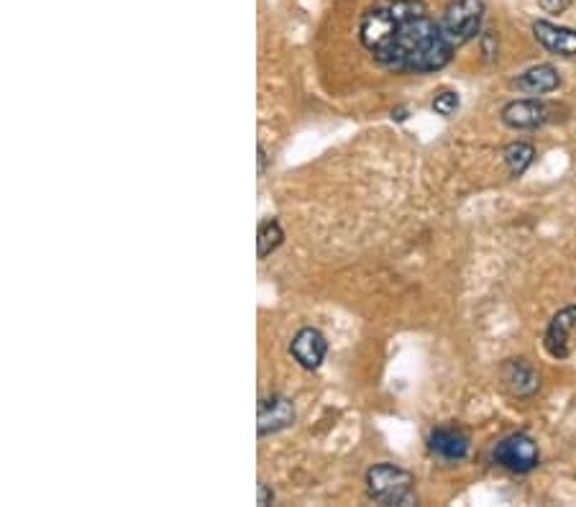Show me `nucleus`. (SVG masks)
Returning <instances> with one entry per match:
<instances>
[{
    "mask_svg": "<svg viewBox=\"0 0 576 507\" xmlns=\"http://www.w3.org/2000/svg\"><path fill=\"white\" fill-rule=\"evenodd\" d=\"M533 159H536V149H533V144H528V141H512V144H507L505 149H502V162H505L507 172H510V177H515V180L528 172Z\"/></svg>",
    "mask_w": 576,
    "mask_h": 507,
    "instance_id": "nucleus-13",
    "label": "nucleus"
},
{
    "mask_svg": "<svg viewBox=\"0 0 576 507\" xmlns=\"http://www.w3.org/2000/svg\"><path fill=\"white\" fill-rule=\"evenodd\" d=\"M428 451L443 464H459L472 451V441L461 428L438 426L428 433Z\"/></svg>",
    "mask_w": 576,
    "mask_h": 507,
    "instance_id": "nucleus-8",
    "label": "nucleus"
},
{
    "mask_svg": "<svg viewBox=\"0 0 576 507\" xmlns=\"http://www.w3.org/2000/svg\"><path fill=\"white\" fill-rule=\"evenodd\" d=\"M571 3H574V0H538V6H541L546 13H553V16H556V13H564Z\"/></svg>",
    "mask_w": 576,
    "mask_h": 507,
    "instance_id": "nucleus-17",
    "label": "nucleus"
},
{
    "mask_svg": "<svg viewBox=\"0 0 576 507\" xmlns=\"http://www.w3.org/2000/svg\"><path fill=\"white\" fill-rule=\"evenodd\" d=\"M500 382L505 392L515 400H530L541 390V372L528 359H507L500 367Z\"/></svg>",
    "mask_w": 576,
    "mask_h": 507,
    "instance_id": "nucleus-6",
    "label": "nucleus"
},
{
    "mask_svg": "<svg viewBox=\"0 0 576 507\" xmlns=\"http://www.w3.org/2000/svg\"><path fill=\"white\" fill-rule=\"evenodd\" d=\"M272 502H274V492L269 490L267 484L259 482V487H256V505L267 507V505H272Z\"/></svg>",
    "mask_w": 576,
    "mask_h": 507,
    "instance_id": "nucleus-18",
    "label": "nucleus"
},
{
    "mask_svg": "<svg viewBox=\"0 0 576 507\" xmlns=\"http://www.w3.org/2000/svg\"><path fill=\"white\" fill-rule=\"evenodd\" d=\"M256 157H259V177H262L267 172V149L262 144L256 146Z\"/></svg>",
    "mask_w": 576,
    "mask_h": 507,
    "instance_id": "nucleus-19",
    "label": "nucleus"
},
{
    "mask_svg": "<svg viewBox=\"0 0 576 507\" xmlns=\"http://www.w3.org/2000/svg\"><path fill=\"white\" fill-rule=\"evenodd\" d=\"M461 108V95L456 90H438L436 98H433V111L443 118L456 116Z\"/></svg>",
    "mask_w": 576,
    "mask_h": 507,
    "instance_id": "nucleus-15",
    "label": "nucleus"
},
{
    "mask_svg": "<svg viewBox=\"0 0 576 507\" xmlns=\"http://www.w3.org/2000/svg\"><path fill=\"white\" fill-rule=\"evenodd\" d=\"M482 52H484V59L487 62H495L497 59V52H500V44H497V36L492 34V31H487V34H482Z\"/></svg>",
    "mask_w": 576,
    "mask_h": 507,
    "instance_id": "nucleus-16",
    "label": "nucleus"
},
{
    "mask_svg": "<svg viewBox=\"0 0 576 507\" xmlns=\"http://www.w3.org/2000/svg\"><path fill=\"white\" fill-rule=\"evenodd\" d=\"M492 464L512 474H530L541 467V449L528 433H510L495 443Z\"/></svg>",
    "mask_w": 576,
    "mask_h": 507,
    "instance_id": "nucleus-4",
    "label": "nucleus"
},
{
    "mask_svg": "<svg viewBox=\"0 0 576 507\" xmlns=\"http://www.w3.org/2000/svg\"><path fill=\"white\" fill-rule=\"evenodd\" d=\"M533 36L546 52L556 57H576V29L556 26L551 21H533Z\"/></svg>",
    "mask_w": 576,
    "mask_h": 507,
    "instance_id": "nucleus-11",
    "label": "nucleus"
},
{
    "mask_svg": "<svg viewBox=\"0 0 576 507\" xmlns=\"http://www.w3.org/2000/svg\"><path fill=\"white\" fill-rule=\"evenodd\" d=\"M282 241H285V231H282L280 221L277 218H264L256 228V257L267 259L269 254L280 249Z\"/></svg>",
    "mask_w": 576,
    "mask_h": 507,
    "instance_id": "nucleus-14",
    "label": "nucleus"
},
{
    "mask_svg": "<svg viewBox=\"0 0 576 507\" xmlns=\"http://www.w3.org/2000/svg\"><path fill=\"white\" fill-rule=\"evenodd\" d=\"M543 349L551 359H569L576 354V305L559 310L543 333Z\"/></svg>",
    "mask_w": 576,
    "mask_h": 507,
    "instance_id": "nucleus-5",
    "label": "nucleus"
},
{
    "mask_svg": "<svg viewBox=\"0 0 576 507\" xmlns=\"http://www.w3.org/2000/svg\"><path fill=\"white\" fill-rule=\"evenodd\" d=\"M359 41L379 67L402 75H431L456 54L423 0H390L369 8L359 21Z\"/></svg>",
    "mask_w": 576,
    "mask_h": 507,
    "instance_id": "nucleus-1",
    "label": "nucleus"
},
{
    "mask_svg": "<svg viewBox=\"0 0 576 507\" xmlns=\"http://www.w3.org/2000/svg\"><path fill=\"white\" fill-rule=\"evenodd\" d=\"M290 354L305 372H315V369H320V364L326 362L328 356L326 336H323L318 328H300V331L295 333V338H292Z\"/></svg>",
    "mask_w": 576,
    "mask_h": 507,
    "instance_id": "nucleus-9",
    "label": "nucleus"
},
{
    "mask_svg": "<svg viewBox=\"0 0 576 507\" xmlns=\"http://www.w3.org/2000/svg\"><path fill=\"white\" fill-rule=\"evenodd\" d=\"M295 420V405L285 395H267L259 400V408H256V431H259V436H272V433L285 431V428L295 426Z\"/></svg>",
    "mask_w": 576,
    "mask_h": 507,
    "instance_id": "nucleus-7",
    "label": "nucleus"
},
{
    "mask_svg": "<svg viewBox=\"0 0 576 507\" xmlns=\"http://www.w3.org/2000/svg\"><path fill=\"white\" fill-rule=\"evenodd\" d=\"M484 24V0H451L441 16V26L456 49L477 39Z\"/></svg>",
    "mask_w": 576,
    "mask_h": 507,
    "instance_id": "nucleus-3",
    "label": "nucleus"
},
{
    "mask_svg": "<svg viewBox=\"0 0 576 507\" xmlns=\"http://www.w3.org/2000/svg\"><path fill=\"white\" fill-rule=\"evenodd\" d=\"M408 108H405V105H400V108H395V111H392V121H397V123H402V121H408Z\"/></svg>",
    "mask_w": 576,
    "mask_h": 507,
    "instance_id": "nucleus-20",
    "label": "nucleus"
},
{
    "mask_svg": "<svg viewBox=\"0 0 576 507\" xmlns=\"http://www.w3.org/2000/svg\"><path fill=\"white\" fill-rule=\"evenodd\" d=\"M500 121L512 131L541 129L543 123L548 121V108L546 103H541V100L536 98L510 100L500 111Z\"/></svg>",
    "mask_w": 576,
    "mask_h": 507,
    "instance_id": "nucleus-10",
    "label": "nucleus"
},
{
    "mask_svg": "<svg viewBox=\"0 0 576 507\" xmlns=\"http://www.w3.org/2000/svg\"><path fill=\"white\" fill-rule=\"evenodd\" d=\"M515 88L528 95H546L561 88V75L553 65H533L518 75Z\"/></svg>",
    "mask_w": 576,
    "mask_h": 507,
    "instance_id": "nucleus-12",
    "label": "nucleus"
},
{
    "mask_svg": "<svg viewBox=\"0 0 576 507\" xmlns=\"http://www.w3.org/2000/svg\"><path fill=\"white\" fill-rule=\"evenodd\" d=\"M367 495L369 500L387 507H410L418 505L415 495V477L408 469L397 464H377L367 472Z\"/></svg>",
    "mask_w": 576,
    "mask_h": 507,
    "instance_id": "nucleus-2",
    "label": "nucleus"
}]
</instances>
